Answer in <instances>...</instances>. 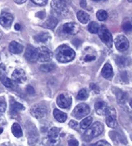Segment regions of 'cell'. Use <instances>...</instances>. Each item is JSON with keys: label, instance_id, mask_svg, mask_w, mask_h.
Here are the masks:
<instances>
[{"label": "cell", "instance_id": "cell-3", "mask_svg": "<svg viewBox=\"0 0 132 146\" xmlns=\"http://www.w3.org/2000/svg\"><path fill=\"white\" fill-rule=\"evenodd\" d=\"M68 0H52L51 6L58 14L66 15L68 12Z\"/></svg>", "mask_w": 132, "mask_h": 146}, {"label": "cell", "instance_id": "cell-4", "mask_svg": "<svg viewBox=\"0 0 132 146\" xmlns=\"http://www.w3.org/2000/svg\"><path fill=\"white\" fill-rule=\"evenodd\" d=\"M98 35L101 41L103 42L105 44L108 46V48H111L112 47V43H113V39H112V35L106 27L104 25L100 27V29L98 31Z\"/></svg>", "mask_w": 132, "mask_h": 146}, {"label": "cell", "instance_id": "cell-14", "mask_svg": "<svg viewBox=\"0 0 132 146\" xmlns=\"http://www.w3.org/2000/svg\"><path fill=\"white\" fill-rule=\"evenodd\" d=\"M79 25L75 22H68L63 25L64 32L69 35H76L79 31Z\"/></svg>", "mask_w": 132, "mask_h": 146}, {"label": "cell", "instance_id": "cell-23", "mask_svg": "<svg viewBox=\"0 0 132 146\" xmlns=\"http://www.w3.org/2000/svg\"><path fill=\"white\" fill-rule=\"evenodd\" d=\"M53 115H54L55 119L59 122H65L67 119V114L63 113L62 111L58 110L57 109H55L53 111Z\"/></svg>", "mask_w": 132, "mask_h": 146}, {"label": "cell", "instance_id": "cell-5", "mask_svg": "<svg viewBox=\"0 0 132 146\" xmlns=\"http://www.w3.org/2000/svg\"><path fill=\"white\" fill-rule=\"evenodd\" d=\"M30 113L32 116L38 119H40L46 116L48 113V108L43 104H36L31 106Z\"/></svg>", "mask_w": 132, "mask_h": 146}, {"label": "cell", "instance_id": "cell-2", "mask_svg": "<svg viewBox=\"0 0 132 146\" xmlns=\"http://www.w3.org/2000/svg\"><path fill=\"white\" fill-rule=\"evenodd\" d=\"M104 126L101 122H94L90 128L85 131L82 139L85 141H90L94 138H96L103 132Z\"/></svg>", "mask_w": 132, "mask_h": 146}, {"label": "cell", "instance_id": "cell-17", "mask_svg": "<svg viewBox=\"0 0 132 146\" xmlns=\"http://www.w3.org/2000/svg\"><path fill=\"white\" fill-rule=\"evenodd\" d=\"M9 51L14 54H21V53L23 51V46L21 44L18 43L16 41H12L11 43L9 44Z\"/></svg>", "mask_w": 132, "mask_h": 146}, {"label": "cell", "instance_id": "cell-40", "mask_svg": "<svg viewBox=\"0 0 132 146\" xmlns=\"http://www.w3.org/2000/svg\"><path fill=\"white\" fill-rule=\"evenodd\" d=\"M94 60H95V57L94 56L87 55L84 58V61H86V62H90V61H92Z\"/></svg>", "mask_w": 132, "mask_h": 146}, {"label": "cell", "instance_id": "cell-47", "mask_svg": "<svg viewBox=\"0 0 132 146\" xmlns=\"http://www.w3.org/2000/svg\"><path fill=\"white\" fill-rule=\"evenodd\" d=\"M42 15H45V13H44V12H39V13H38V14H37V15L40 17L41 19H43L44 17L42 16Z\"/></svg>", "mask_w": 132, "mask_h": 146}, {"label": "cell", "instance_id": "cell-6", "mask_svg": "<svg viewBox=\"0 0 132 146\" xmlns=\"http://www.w3.org/2000/svg\"><path fill=\"white\" fill-rule=\"evenodd\" d=\"M90 113V107L86 103H80L74 108L73 115L78 119H81L84 116H87Z\"/></svg>", "mask_w": 132, "mask_h": 146}, {"label": "cell", "instance_id": "cell-19", "mask_svg": "<svg viewBox=\"0 0 132 146\" xmlns=\"http://www.w3.org/2000/svg\"><path fill=\"white\" fill-rule=\"evenodd\" d=\"M34 39L36 40L37 42H40V43H47L51 40V35L48 32H41V33L36 35L34 37Z\"/></svg>", "mask_w": 132, "mask_h": 146}, {"label": "cell", "instance_id": "cell-12", "mask_svg": "<svg viewBox=\"0 0 132 146\" xmlns=\"http://www.w3.org/2000/svg\"><path fill=\"white\" fill-rule=\"evenodd\" d=\"M12 78L15 83L23 84L26 80V74L22 69H16L12 73Z\"/></svg>", "mask_w": 132, "mask_h": 146}, {"label": "cell", "instance_id": "cell-39", "mask_svg": "<svg viewBox=\"0 0 132 146\" xmlns=\"http://www.w3.org/2000/svg\"><path fill=\"white\" fill-rule=\"evenodd\" d=\"M79 143L77 140L75 139H72V140H69L68 141V146H78Z\"/></svg>", "mask_w": 132, "mask_h": 146}, {"label": "cell", "instance_id": "cell-20", "mask_svg": "<svg viewBox=\"0 0 132 146\" xmlns=\"http://www.w3.org/2000/svg\"><path fill=\"white\" fill-rule=\"evenodd\" d=\"M113 69L111 65L109 64H106L101 70V75L105 79H110L113 77Z\"/></svg>", "mask_w": 132, "mask_h": 146}, {"label": "cell", "instance_id": "cell-7", "mask_svg": "<svg viewBox=\"0 0 132 146\" xmlns=\"http://www.w3.org/2000/svg\"><path fill=\"white\" fill-rule=\"evenodd\" d=\"M106 124L110 128H115L118 125V122L116 119L115 109L112 106L108 108V110L105 114Z\"/></svg>", "mask_w": 132, "mask_h": 146}, {"label": "cell", "instance_id": "cell-29", "mask_svg": "<svg viewBox=\"0 0 132 146\" xmlns=\"http://www.w3.org/2000/svg\"><path fill=\"white\" fill-rule=\"evenodd\" d=\"M92 120H93V119L91 116H88V117H86L85 119H84L82 121V122L80 123L81 129H87L91 125V123H92Z\"/></svg>", "mask_w": 132, "mask_h": 146}, {"label": "cell", "instance_id": "cell-30", "mask_svg": "<svg viewBox=\"0 0 132 146\" xmlns=\"http://www.w3.org/2000/svg\"><path fill=\"white\" fill-rule=\"evenodd\" d=\"M88 29L89 32H91V34H97L98 32L99 29H100V26L99 25L95 22H91L88 26Z\"/></svg>", "mask_w": 132, "mask_h": 146}, {"label": "cell", "instance_id": "cell-36", "mask_svg": "<svg viewBox=\"0 0 132 146\" xmlns=\"http://www.w3.org/2000/svg\"><path fill=\"white\" fill-rule=\"evenodd\" d=\"M31 2L35 3V4H36V5L43 6V5H46L48 0H31Z\"/></svg>", "mask_w": 132, "mask_h": 146}, {"label": "cell", "instance_id": "cell-31", "mask_svg": "<svg viewBox=\"0 0 132 146\" xmlns=\"http://www.w3.org/2000/svg\"><path fill=\"white\" fill-rule=\"evenodd\" d=\"M97 18L98 19V20L101 21V22H103V21H105L107 19H108V13L105 10H99L98 11L96 14Z\"/></svg>", "mask_w": 132, "mask_h": 146}, {"label": "cell", "instance_id": "cell-13", "mask_svg": "<svg viewBox=\"0 0 132 146\" xmlns=\"http://www.w3.org/2000/svg\"><path fill=\"white\" fill-rule=\"evenodd\" d=\"M13 22V16L9 12H3L0 15V24L4 28H9Z\"/></svg>", "mask_w": 132, "mask_h": 146}, {"label": "cell", "instance_id": "cell-44", "mask_svg": "<svg viewBox=\"0 0 132 146\" xmlns=\"http://www.w3.org/2000/svg\"><path fill=\"white\" fill-rule=\"evenodd\" d=\"M81 41H79V40H78V39H76V40H74L73 41V44H74V46H76V47H78V46L81 44Z\"/></svg>", "mask_w": 132, "mask_h": 146}, {"label": "cell", "instance_id": "cell-51", "mask_svg": "<svg viewBox=\"0 0 132 146\" xmlns=\"http://www.w3.org/2000/svg\"><path fill=\"white\" fill-rule=\"evenodd\" d=\"M3 132V129H0V133H2Z\"/></svg>", "mask_w": 132, "mask_h": 146}, {"label": "cell", "instance_id": "cell-16", "mask_svg": "<svg viewBox=\"0 0 132 146\" xmlns=\"http://www.w3.org/2000/svg\"><path fill=\"white\" fill-rule=\"evenodd\" d=\"M94 108H95V111L98 115H105L108 106H107V103L103 101H99L95 103Z\"/></svg>", "mask_w": 132, "mask_h": 146}, {"label": "cell", "instance_id": "cell-8", "mask_svg": "<svg viewBox=\"0 0 132 146\" xmlns=\"http://www.w3.org/2000/svg\"><path fill=\"white\" fill-rule=\"evenodd\" d=\"M38 60L40 62H47L52 58V53L48 48L46 47H40L37 48Z\"/></svg>", "mask_w": 132, "mask_h": 146}, {"label": "cell", "instance_id": "cell-33", "mask_svg": "<svg viewBox=\"0 0 132 146\" xmlns=\"http://www.w3.org/2000/svg\"><path fill=\"white\" fill-rule=\"evenodd\" d=\"M122 29L126 33H131L132 24L129 22V21H126V22H124V24H123Z\"/></svg>", "mask_w": 132, "mask_h": 146}, {"label": "cell", "instance_id": "cell-25", "mask_svg": "<svg viewBox=\"0 0 132 146\" xmlns=\"http://www.w3.org/2000/svg\"><path fill=\"white\" fill-rule=\"evenodd\" d=\"M77 17L78 19L81 23L82 24H86L88 23L90 19V17H89L88 14L87 12H84V11H79L77 13Z\"/></svg>", "mask_w": 132, "mask_h": 146}, {"label": "cell", "instance_id": "cell-18", "mask_svg": "<svg viewBox=\"0 0 132 146\" xmlns=\"http://www.w3.org/2000/svg\"><path fill=\"white\" fill-rule=\"evenodd\" d=\"M58 19L56 18L54 16H49L42 24V27L46 29H54L58 25Z\"/></svg>", "mask_w": 132, "mask_h": 146}, {"label": "cell", "instance_id": "cell-24", "mask_svg": "<svg viewBox=\"0 0 132 146\" xmlns=\"http://www.w3.org/2000/svg\"><path fill=\"white\" fill-rule=\"evenodd\" d=\"M10 110H11V111H12V113H17V112H19V111L25 110V107L23 106L22 104L12 100H11V105H10Z\"/></svg>", "mask_w": 132, "mask_h": 146}, {"label": "cell", "instance_id": "cell-28", "mask_svg": "<svg viewBox=\"0 0 132 146\" xmlns=\"http://www.w3.org/2000/svg\"><path fill=\"white\" fill-rule=\"evenodd\" d=\"M55 68H56V66L52 63L45 64H42L40 67V70L42 72H45V73H52V72L55 70Z\"/></svg>", "mask_w": 132, "mask_h": 146}, {"label": "cell", "instance_id": "cell-50", "mask_svg": "<svg viewBox=\"0 0 132 146\" xmlns=\"http://www.w3.org/2000/svg\"><path fill=\"white\" fill-rule=\"evenodd\" d=\"M1 38H2V32L0 31V39H1Z\"/></svg>", "mask_w": 132, "mask_h": 146}, {"label": "cell", "instance_id": "cell-48", "mask_svg": "<svg viewBox=\"0 0 132 146\" xmlns=\"http://www.w3.org/2000/svg\"><path fill=\"white\" fill-rule=\"evenodd\" d=\"M130 106H131V109H132V100L130 101Z\"/></svg>", "mask_w": 132, "mask_h": 146}, {"label": "cell", "instance_id": "cell-43", "mask_svg": "<svg viewBox=\"0 0 132 146\" xmlns=\"http://www.w3.org/2000/svg\"><path fill=\"white\" fill-rule=\"evenodd\" d=\"M80 5H81L82 8H84V9H86V8H87L86 0H80Z\"/></svg>", "mask_w": 132, "mask_h": 146}, {"label": "cell", "instance_id": "cell-49", "mask_svg": "<svg viewBox=\"0 0 132 146\" xmlns=\"http://www.w3.org/2000/svg\"><path fill=\"white\" fill-rule=\"evenodd\" d=\"M94 2H100V1H105V0H94Z\"/></svg>", "mask_w": 132, "mask_h": 146}, {"label": "cell", "instance_id": "cell-37", "mask_svg": "<svg viewBox=\"0 0 132 146\" xmlns=\"http://www.w3.org/2000/svg\"><path fill=\"white\" fill-rule=\"evenodd\" d=\"M69 126L74 130H77L78 129V123L74 120H71L69 122Z\"/></svg>", "mask_w": 132, "mask_h": 146}, {"label": "cell", "instance_id": "cell-45", "mask_svg": "<svg viewBox=\"0 0 132 146\" xmlns=\"http://www.w3.org/2000/svg\"><path fill=\"white\" fill-rule=\"evenodd\" d=\"M15 3H16L17 4H22L26 2V0H14Z\"/></svg>", "mask_w": 132, "mask_h": 146}, {"label": "cell", "instance_id": "cell-32", "mask_svg": "<svg viewBox=\"0 0 132 146\" xmlns=\"http://www.w3.org/2000/svg\"><path fill=\"white\" fill-rule=\"evenodd\" d=\"M88 97V93L87 92L85 89H82L78 92L77 95V98L80 100H85Z\"/></svg>", "mask_w": 132, "mask_h": 146}, {"label": "cell", "instance_id": "cell-34", "mask_svg": "<svg viewBox=\"0 0 132 146\" xmlns=\"http://www.w3.org/2000/svg\"><path fill=\"white\" fill-rule=\"evenodd\" d=\"M6 110V102L4 97H0V112L4 113Z\"/></svg>", "mask_w": 132, "mask_h": 146}, {"label": "cell", "instance_id": "cell-26", "mask_svg": "<svg viewBox=\"0 0 132 146\" xmlns=\"http://www.w3.org/2000/svg\"><path fill=\"white\" fill-rule=\"evenodd\" d=\"M12 132L14 135L15 137L20 138L22 136V128L18 123H14L12 126Z\"/></svg>", "mask_w": 132, "mask_h": 146}, {"label": "cell", "instance_id": "cell-27", "mask_svg": "<svg viewBox=\"0 0 132 146\" xmlns=\"http://www.w3.org/2000/svg\"><path fill=\"white\" fill-rule=\"evenodd\" d=\"M115 62L118 66L120 67H125L129 64V60L127 58L118 56L115 58Z\"/></svg>", "mask_w": 132, "mask_h": 146}, {"label": "cell", "instance_id": "cell-11", "mask_svg": "<svg viewBox=\"0 0 132 146\" xmlns=\"http://www.w3.org/2000/svg\"><path fill=\"white\" fill-rule=\"evenodd\" d=\"M25 58L30 62L38 61V54H37V48H35L31 45H28L25 53Z\"/></svg>", "mask_w": 132, "mask_h": 146}, {"label": "cell", "instance_id": "cell-21", "mask_svg": "<svg viewBox=\"0 0 132 146\" xmlns=\"http://www.w3.org/2000/svg\"><path fill=\"white\" fill-rule=\"evenodd\" d=\"M0 80L2 82V84H3L5 87H7V88L15 89L16 87V84H15V82L13 81L12 80L9 79V78H8V77L5 76V74L0 76Z\"/></svg>", "mask_w": 132, "mask_h": 146}, {"label": "cell", "instance_id": "cell-1", "mask_svg": "<svg viewBox=\"0 0 132 146\" xmlns=\"http://www.w3.org/2000/svg\"><path fill=\"white\" fill-rule=\"evenodd\" d=\"M55 57L60 63H68L74 60L75 52L68 45H61L55 50Z\"/></svg>", "mask_w": 132, "mask_h": 146}, {"label": "cell", "instance_id": "cell-10", "mask_svg": "<svg viewBox=\"0 0 132 146\" xmlns=\"http://www.w3.org/2000/svg\"><path fill=\"white\" fill-rule=\"evenodd\" d=\"M72 97L68 94H62L57 98V104L60 108L67 109L72 105Z\"/></svg>", "mask_w": 132, "mask_h": 146}, {"label": "cell", "instance_id": "cell-38", "mask_svg": "<svg viewBox=\"0 0 132 146\" xmlns=\"http://www.w3.org/2000/svg\"><path fill=\"white\" fill-rule=\"evenodd\" d=\"M92 146H111L110 144L108 143V141H104V140H101V141H98L97 143H95L94 145Z\"/></svg>", "mask_w": 132, "mask_h": 146}, {"label": "cell", "instance_id": "cell-15", "mask_svg": "<svg viewBox=\"0 0 132 146\" xmlns=\"http://www.w3.org/2000/svg\"><path fill=\"white\" fill-rule=\"evenodd\" d=\"M59 132H60V129L56 128V127H53L49 130L48 133V140L49 143L52 144V145H55L58 142Z\"/></svg>", "mask_w": 132, "mask_h": 146}, {"label": "cell", "instance_id": "cell-52", "mask_svg": "<svg viewBox=\"0 0 132 146\" xmlns=\"http://www.w3.org/2000/svg\"><path fill=\"white\" fill-rule=\"evenodd\" d=\"M128 2H130V3H132V0H127Z\"/></svg>", "mask_w": 132, "mask_h": 146}, {"label": "cell", "instance_id": "cell-46", "mask_svg": "<svg viewBox=\"0 0 132 146\" xmlns=\"http://www.w3.org/2000/svg\"><path fill=\"white\" fill-rule=\"evenodd\" d=\"M15 29L17 30V31H19L20 29H21V26H20L19 24H15Z\"/></svg>", "mask_w": 132, "mask_h": 146}, {"label": "cell", "instance_id": "cell-22", "mask_svg": "<svg viewBox=\"0 0 132 146\" xmlns=\"http://www.w3.org/2000/svg\"><path fill=\"white\" fill-rule=\"evenodd\" d=\"M115 94L117 97V101L118 103L120 104H125L126 103V101L127 100V94L124 92V91L121 90H116V92H115Z\"/></svg>", "mask_w": 132, "mask_h": 146}, {"label": "cell", "instance_id": "cell-35", "mask_svg": "<svg viewBox=\"0 0 132 146\" xmlns=\"http://www.w3.org/2000/svg\"><path fill=\"white\" fill-rule=\"evenodd\" d=\"M90 89L93 91L94 93H95V94H98L99 92H100V88H99V86H98L96 84L91 83V84H90Z\"/></svg>", "mask_w": 132, "mask_h": 146}, {"label": "cell", "instance_id": "cell-41", "mask_svg": "<svg viewBox=\"0 0 132 146\" xmlns=\"http://www.w3.org/2000/svg\"><path fill=\"white\" fill-rule=\"evenodd\" d=\"M26 91H27V93L29 94H34V93H35V90H34V89L33 87L31 86H27V88H26Z\"/></svg>", "mask_w": 132, "mask_h": 146}, {"label": "cell", "instance_id": "cell-42", "mask_svg": "<svg viewBox=\"0 0 132 146\" xmlns=\"http://www.w3.org/2000/svg\"><path fill=\"white\" fill-rule=\"evenodd\" d=\"M121 78L124 81L127 82V80H128V77H127V72H123L122 74H121Z\"/></svg>", "mask_w": 132, "mask_h": 146}, {"label": "cell", "instance_id": "cell-9", "mask_svg": "<svg viewBox=\"0 0 132 146\" xmlns=\"http://www.w3.org/2000/svg\"><path fill=\"white\" fill-rule=\"evenodd\" d=\"M115 44L119 51H125L129 48V41L124 35H118L115 39Z\"/></svg>", "mask_w": 132, "mask_h": 146}]
</instances>
